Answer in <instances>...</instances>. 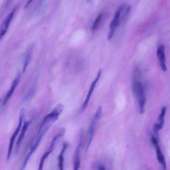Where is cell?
Listing matches in <instances>:
<instances>
[{
  "mask_svg": "<svg viewBox=\"0 0 170 170\" xmlns=\"http://www.w3.org/2000/svg\"><path fill=\"white\" fill-rule=\"evenodd\" d=\"M25 112V110L24 109H22L21 112H20L18 125L15 131L14 132V133L12 137H11L10 141L9 146L7 155V160H8L10 159L11 154H12V153L14 143V142H15L16 137H17V135H18L19 132L21 130Z\"/></svg>",
  "mask_w": 170,
  "mask_h": 170,
  "instance_id": "6da1fadb",
  "label": "cell"
},
{
  "mask_svg": "<svg viewBox=\"0 0 170 170\" xmlns=\"http://www.w3.org/2000/svg\"><path fill=\"white\" fill-rule=\"evenodd\" d=\"M68 144L67 143H65L63 146V147L60 151L58 158V165L59 170H64V154L68 148Z\"/></svg>",
  "mask_w": 170,
  "mask_h": 170,
  "instance_id": "9c48e42d",
  "label": "cell"
},
{
  "mask_svg": "<svg viewBox=\"0 0 170 170\" xmlns=\"http://www.w3.org/2000/svg\"><path fill=\"white\" fill-rule=\"evenodd\" d=\"M166 111V106H164L163 107L162 110H161V113L158 117V120H159L160 123L159 124L162 125L163 126L164 123V117H165V115Z\"/></svg>",
  "mask_w": 170,
  "mask_h": 170,
  "instance_id": "5bb4252c",
  "label": "cell"
},
{
  "mask_svg": "<svg viewBox=\"0 0 170 170\" xmlns=\"http://www.w3.org/2000/svg\"><path fill=\"white\" fill-rule=\"evenodd\" d=\"M74 155L73 170H79L80 164V155Z\"/></svg>",
  "mask_w": 170,
  "mask_h": 170,
  "instance_id": "9a60e30c",
  "label": "cell"
},
{
  "mask_svg": "<svg viewBox=\"0 0 170 170\" xmlns=\"http://www.w3.org/2000/svg\"><path fill=\"white\" fill-rule=\"evenodd\" d=\"M102 73V70L101 69H100L97 74V76L96 78L95 79L94 81L91 83L90 88H89L87 96H86L85 101L83 102V105L82 106L81 110H80V112H82L84 111L86 107H87L88 104L89 100L91 99L92 93H93V91L94 90L95 88L96 87V83L100 78Z\"/></svg>",
  "mask_w": 170,
  "mask_h": 170,
  "instance_id": "7a4b0ae2",
  "label": "cell"
},
{
  "mask_svg": "<svg viewBox=\"0 0 170 170\" xmlns=\"http://www.w3.org/2000/svg\"><path fill=\"white\" fill-rule=\"evenodd\" d=\"M15 8H14L11 12L8 14L6 18H5L2 24L1 30V39L4 35L6 33L8 30L9 26L13 17L15 11Z\"/></svg>",
  "mask_w": 170,
  "mask_h": 170,
  "instance_id": "8992f818",
  "label": "cell"
},
{
  "mask_svg": "<svg viewBox=\"0 0 170 170\" xmlns=\"http://www.w3.org/2000/svg\"><path fill=\"white\" fill-rule=\"evenodd\" d=\"M165 47L161 45L158 47L157 50V56L160 63L161 68L164 71L167 70L166 60L165 52Z\"/></svg>",
  "mask_w": 170,
  "mask_h": 170,
  "instance_id": "3957f363",
  "label": "cell"
},
{
  "mask_svg": "<svg viewBox=\"0 0 170 170\" xmlns=\"http://www.w3.org/2000/svg\"><path fill=\"white\" fill-rule=\"evenodd\" d=\"M51 153L48 151L45 152L40 159L38 170H43L45 161Z\"/></svg>",
  "mask_w": 170,
  "mask_h": 170,
  "instance_id": "7c38bea8",
  "label": "cell"
},
{
  "mask_svg": "<svg viewBox=\"0 0 170 170\" xmlns=\"http://www.w3.org/2000/svg\"><path fill=\"white\" fill-rule=\"evenodd\" d=\"M32 1H29L25 5V8H26L31 3V2Z\"/></svg>",
  "mask_w": 170,
  "mask_h": 170,
  "instance_id": "d6986e66",
  "label": "cell"
},
{
  "mask_svg": "<svg viewBox=\"0 0 170 170\" xmlns=\"http://www.w3.org/2000/svg\"><path fill=\"white\" fill-rule=\"evenodd\" d=\"M102 15V13H100L99 14V15L98 16L96 20H95V21L94 22L93 26H92L91 28L92 30H94L96 29L97 26L99 25L101 20Z\"/></svg>",
  "mask_w": 170,
  "mask_h": 170,
  "instance_id": "2e32d148",
  "label": "cell"
},
{
  "mask_svg": "<svg viewBox=\"0 0 170 170\" xmlns=\"http://www.w3.org/2000/svg\"><path fill=\"white\" fill-rule=\"evenodd\" d=\"M66 129L64 128H62L60 129L57 135L54 137L52 141L51 144L49 148L48 151L51 154L52 152L54 149L55 148L56 146L58 143L59 141L62 138L65 133Z\"/></svg>",
  "mask_w": 170,
  "mask_h": 170,
  "instance_id": "52a82bcc",
  "label": "cell"
},
{
  "mask_svg": "<svg viewBox=\"0 0 170 170\" xmlns=\"http://www.w3.org/2000/svg\"><path fill=\"white\" fill-rule=\"evenodd\" d=\"M102 108L100 106L98 108L96 114H95L93 120L91 124L89 129V132L95 131V127L98 121L99 120L102 116Z\"/></svg>",
  "mask_w": 170,
  "mask_h": 170,
  "instance_id": "8fae6325",
  "label": "cell"
},
{
  "mask_svg": "<svg viewBox=\"0 0 170 170\" xmlns=\"http://www.w3.org/2000/svg\"><path fill=\"white\" fill-rule=\"evenodd\" d=\"M125 7V4L122 5L116 10L113 19L111 21L110 25H109L110 30H115L116 27L119 24L121 14L123 8Z\"/></svg>",
  "mask_w": 170,
  "mask_h": 170,
  "instance_id": "277c9868",
  "label": "cell"
},
{
  "mask_svg": "<svg viewBox=\"0 0 170 170\" xmlns=\"http://www.w3.org/2000/svg\"><path fill=\"white\" fill-rule=\"evenodd\" d=\"M29 125V122L27 121L24 123V126H23L21 133L20 134L16 143L15 146L16 153H17L18 152L20 148H21V145L23 140H24L26 132Z\"/></svg>",
  "mask_w": 170,
  "mask_h": 170,
  "instance_id": "ba28073f",
  "label": "cell"
},
{
  "mask_svg": "<svg viewBox=\"0 0 170 170\" xmlns=\"http://www.w3.org/2000/svg\"><path fill=\"white\" fill-rule=\"evenodd\" d=\"M34 91H31L29 93L26 95V96L25 97L24 99V101L26 100L27 99H28L29 97H31L32 96V95L33 94Z\"/></svg>",
  "mask_w": 170,
  "mask_h": 170,
  "instance_id": "e0dca14e",
  "label": "cell"
},
{
  "mask_svg": "<svg viewBox=\"0 0 170 170\" xmlns=\"http://www.w3.org/2000/svg\"><path fill=\"white\" fill-rule=\"evenodd\" d=\"M31 49H30L29 50L26 56V57L24 67H23V73L25 72V71H26V69L29 64L31 59Z\"/></svg>",
  "mask_w": 170,
  "mask_h": 170,
  "instance_id": "4fadbf2b",
  "label": "cell"
},
{
  "mask_svg": "<svg viewBox=\"0 0 170 170\" xmlns=\"http://www.w3.org/2000/svg\"><path fill=\"white\" fill-rule=\"evenodd\" d=\"M99 170H105V166L103 165H101L99 167Z\"/></svg>",
  "mask_w": 170,
  "mask_h": 170,
  "instance_id": "ac0fdd59",
  "label": "cell"
},
{
  "mask_svg": "<svg viewBox=\"0 0 170 170\" xmlns=\"http://www.w3.org/2000/svg\"><path fill=\"white\" fill-rule=\"evenodd\" d=\"M154 146L155 148L157 158L158 162L162 165L163 170H166V165L165 158L161 151L159 145L157 144Z\"/></svg>",
  "mask_w": 170,
  "mask_h": 170,
  "instance_id": "30bf717a",
  "label": "cell"
},
{
  "mask_svg": "<svg viewBox=\"0 0 170 170\" xmlns=\"http://www.w3.org/2000/svg\"><path fill=\"white\" fill-rule=\"evenodd\" d=\"M21 78V73H20V72H19L17 74L16 77L13 80L9 91H8L6 96L4 98V104H5L7 103L8 100L12 96L14 91H15V89L20 82Z\"/></svg>",
  "mask_w": 170,
  "mask_h": 170,
  "instance_id": "5b68a950",
  "label": "cell"
}]
</instances>
